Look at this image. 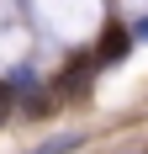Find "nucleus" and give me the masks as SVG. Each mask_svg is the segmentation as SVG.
<instances>
[{
  "mask_svg": "<svg viewBox=\"0 0 148 154\" xmlns=\"http://www.w3.org/2000/svg\"><path fill=\"white\" fill-rule=\"evenodd\" d=\"M132 48V32H122V27H106V37H101V64L106 59H122Z\"/></svg>",
  "mask_w": 148,
  "mask_h": 154,
  "instance_id": "nucleus-1",
  "label": "nucleus"
},
{
  "mask_svg": "<svg viewBox=\"0 0 148 154\" xmlns=\"http://www.w3.org/2000/svg\"><path fill=\"white\" fill-rule=\"evenodd\" d=\"M138 37H148V16H143V21H138Z\"/></svg>",
  "mask_w": 148,
  "mask_h": 154,
  "instance_id": "nucleus-2",
  "label": "nucleus"
}]
</instances>
